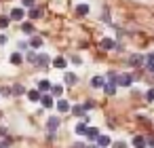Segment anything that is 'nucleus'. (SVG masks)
Wrapping results in <instances>:
<instances>
[{"mask_svg":"<svg viewBox=\"0 0 154 148\" xmlns=\"http://www.w3.org/2000/svg\"><path fill=\"white\" fill-rule=\"evenodd\" d=\"M131 83H133V76H131V74H118L116 85H120V87H131Z\"/></svg>","mask_w":154,"mask_h":148,"instance_id":"f257e3e1","label":"nucleus"},{"mask_svg":"<svg viewBox=\"0 0 154 148\" xmlns=\"http://www.w3.org/2000/svg\"><path fill=\"white\" fill-rule=\"evenodd\" d=\"M57 127H59V116H51V118L47 121V129H49V133H55Z\"/></svg>","mask_w":154,"mask_h":148,"instance_id":"f03ea898","label":"nucleus"},{"mask_svg":"<svg viewBox=\"0 0 154 148\" xmlns=\"http://www.w3.org/2000/svg\"><path fill=\"white\" fill-rule=\"evenodd\" d=\"M103 85H106V78L103 76H93L91 78V87L93 89H103Z\"/></svg>","mask_w":154,"mask_h":148,"instance_id":"7ed1b4c3","label":"nucleus"},{"mask_svg":"<svg viewBox=\"0 0 154 148\" xmlns=\"http://www.w3.org/2000/svg\"><path fill=\"white\" fill-rule=\"evenodd\" d=\"M9 17H11V19H13V21H21V19H23V17H26V13H23V9H13V11H11V15H9Z\"/></svg>","mask_w":154,"mask_h":148,"instance_id":"20e7f679","label":"nucleus"},{"mask_svg":"<svg viewBox=\"0 0 154 148\" xmlns=\"http://www.w3.org/2000/svg\"><path fill=\"white\" fill-rule=\"evenodd\" d=\"M34 64L40 66V68H47V66H49V55H45V53L36 55V61H34Z\"/></svg>","mask_w":154,"mask_h":148,"instance_id":"39448f33","label":"nucleus"},{"mask_svg":"<svg viewBox=\"0 0 154 148\" xmlns=\"http://www.w3.org/2000/svg\"><path fill=\"white\" fill-rule=\"evenodd\" d=\"M101 49L112 51V49H116V43H114L112 38H101Z\"/></svg>","mask_w":154,"mask_h":148,"instance_id":"423d86ee","label":"nucleus"},{"mask_svg":"<svg viewBox=\"0 0 154 148\" xmlns=\"http://www.w3.org/2000/svg\"><path fill=\"white\" fill-rule=\"evenodd\" d=\"M51 87H53V85H51V80H47V78H42V80L38 83V91H40V93H47V91H51Z\"/></svg>","mask_w":154,"mask_h":148,"instance_id":"0eeeda50","label":"nucleus"},{"mask_svg":"<svg viewBox=\"0 0 154 148\" xmlns=\"http://www.w3.org/2000/svg\"><path fill=\"white\" fill-rule=\"evenodd\" d=\"M116 83H110V80H106V85H103V91H106V95H114L116 93Z\"/></svg>","mask_w":154,"mask_h":148,"instance_id":"6e6552de","label":"nucleus"},{"mask_svg":"<svg viewBox=\"0 0 154 148\" xmlns=\"http://www.w3.org/2000/svg\"><path fill=\"white\" fill-rule=\"evenodd\" d=\"M57 110H59V112H70L72 106L68 104V99H59V102H57Z\"/></svg>","mask_w":154,"mask_h":148,"instance_id":"1a4fd4ad","label":"nucleus"},{"mask_svg":"<svg viewBox=\"0 0 154 148\" xmlns=\"http://www.w3.org/2000/svg\"><path fill=\"white\" fill-rule=\"evenodd\" d=\"M28 97H30L32 102H40V97H42V93H40L38 89H30V91H28Z\"/></svg>","mask_w":154,"mask_h":148,"instance_id":"9d476101","label":"nucleus"},{"mask_svg":"<svg viewBox=\"0 0 154 148\" xmlns=\"http://www.w3.org/2000/svg\"><path fill=\"white\" fill-rule=\"evenodd\" d=\"M40 104H42L45 108H53V106H55V102H53L51 95H42V97H40Z\"/></svg>","mask_w":154,"mask_h":148,"instance_id":"9b49d317","label":"nucleus"},{"mask_svg":"<svg viewBox=\"0 0 154 148\" xmlns=\"http://www.w3.org/2000/svg\"><path fill=\"white\" fill-rule=\"evenodd\" d=\"M85 135H87L89 140H97V135H99V129H95V127H87Z\"/></svg>","mask_w":154,"mask_h":148,"instance_id":"f8f14e48","label":"nucleus"},{"mask_svg":"<svg viewBox=\"0 0 154 148\" xmlns=\"http://www.w3.org/2000/svg\"><path fill=\"white\" fill-rule=\"evenodd\" d=\"M95 142H97V146H99V148L110 146V137H108V135H97V140H95Z\"/></svg>","mask_w":154,"mask_h":148,"instance_id":"ddd939ff","label":"nucleus"},{"mask_svg":"<svg viewBox=\"0 0 154 148\" xmlns=\"http://www.w3.org/2000/svg\"><path fill=\"white\" fill-rule=\"evenodd\" d=\"M30 47H32V49H40V47H42V38H40V36H32V38H30Z\"/></svg>","mask_w":154,"mask_h":148,"instance_id":"4468645a","label":"nucleus"},{"mask_svg":"<svg viewBox=\"0 0 154 148\" xmlns=\"http://www.w3.org/2000/svg\"><path fill=\"white\" fill-rule=\"evenodd\" d=\"M21 61H23V55H21V53H17V51L11 53V64H13V66H19Z\"/></svg>","mask_w":154,"mask_h":148,"instance_id":"2eb2a0df","label":"nucleus"},{"mask_svg":"<svg viewBox=\"0 0 154 148\" xmlns=\"http://www.w3.org/2000/svg\"><path fill=\"white\" fill-rule=\"evenodd\" d=\"M133 146H135V148H146L148 144H146V140H143L141 135H135V137H133Z\"/></svg>","mask_w":154,"mask_h":148,"instance_id":"dca6fc26","label":"nucleus"},{"mask_svg":"<svg viewBox=\"0 0 154 148\" xmlns=\"http://www.w3.org/2000/svg\"><path fill=\"white\" fill-rule=\"evenodd\" d=\"M28 15H30V19H40V17H42V11H40V9H36V7H32Z\"/></svg>","mask_w":154,"mask_h":148,"instance_id":"f3484780","label":"nucleus"},{"mask_svg":"<svg viewBox=\"0 0 154 148\" xmlns=\"http://www.w3.org/2000/svg\"><path fill=\"white\" fill-rule=\"evenodd\" d=\"M129 61H131L133 66H141V64L146 61V57H143V55H131V59H129Z\"/></svg>","mask_w":154,"mask_h":148,"instance_id":"a211bd4d","label":"nucleus"},{"mask_svg":"<svg viewBox=\"0 0 154 148\" xmlns=\"http://www.w3.org/2000/svg\"><path fill=\"white\" fill-rule=\"evenodd\" d=\"M87 121H89V118L85 116V123H78V125H76V129H74V131H76L78 135H85V131H87Z\"/></svg>","mask_w":154,"mask_h":148,"instance_id":"6ab92c4d","label":"nucleus"},{"mask_svg":"<svg viewBox=\"0 0 154 148\" xmlns=\"http://www.w3.org/2000/svg\"><path fill=\"white\" fill-rule=\"evenodd\" d=\"M51 93H53V97H61L63 87H61V85H53V87H51Z\"/></svg>","mask_w":154,"mask_h":148,"instance_id":"aec40b11","label":"nucleus"},{"mask_svg":"<svg viewBox=\"0 0 154 148\" xmlns=\"http://www.w3.org/2000/svg\"><path fill=\"white\" fill-rule=\"evenodd\" d=\"M72 114H76V116H82V114H85V104H78V106H74V108H72Z\"/></svg>","mask_w":154,"mask_h":148,"instance_id":"412c9836","label":"nucleus"},{"mask_svg":"<svg viewBox=\"0 0 154 148\" xmlns=\"http://www.w3.org/2000/svg\"><path fill=\"white\" fill-rule=\"evenodd\" d=\"M76 13L78 15H89V5H78L76 7Z\"/></svg>","mask_w":154,"mask_h":148,"instance_id":"4be33fe9","label":"nucleus"},{"mask_svg":"<svg viewBox=\"0 0 154 148\" xmlns=\"http://www.w3.org/2000/svg\"><path fill=\"white\" fill-rule=\"evenodd\" d=\"M63 80H66L68 85H74V83H76V74H72V72H66V76H63Z\"/></svg>","mask_w":154,"mask_h":148,"instance_id":"5701e85b","label":"nucleus"},{"mask_svg":"<svg viewBox=\"0 0 154 148\" xmlns=\"http://www.w3.org/2000/svg\"><path fill=\"white\" fill-rule=\"evenodd\" d=\"M11 91H13V95H23V93H26V87H23V85H15Z\"/></svg>","mask_w":154,"mask_h":148,"instance_id":"b1692460","label":"nucleus"},{"mask_svg":"<svg viewBox=\"0 0 154 148\" xmlns=\"http://www.w3.org/2000/svg\"><path fill=\"white\" fill-rule=\"evenodd\" d=\"M53 66H55V68H66V59H63V57H55V59H53Z\"/></svg>","mask_w":154,"mask_h":148,"instance_id":"393cba45","label":"nucleus"},{"mask_svg":"<svg viewBox=\"0 0 154 148\" xmlns=\"http://www.w3.org/2000/svg\"><path fill=\"white\" fill-rule=\"evenodd\" d=\"M21 30H23L26 34H32V30H34V26H32V24H23V26H21Z\"/></svg>","mask_w":154,"mask_h":148,"instance_id":"a878e982","label":"nucleus"},{"mask_svg":"<svg viewBox=\"0 0 154 148\" xmlns=\"http://www.w3.org/2000/svg\"><path fill=\"white\" fill-rule=\"evenodd\" d=\"M146 99L148 102H154V89H148L146 91Z\"/></svg>","mask_w":154,"mask_h":148,"instance_id":"bb28decb","label":"nucleus"},{"mask_svg":"<svg viewBox=\"0 0 154 148\" xmlns=\"http://www.w3.org/2000/svg\"><path fill=\"white\" fill-rule=\"evenodd\" d=\"M9 21H11V17H0V28H7Z\"/></svg>","mask_w":154,"mask_h":148,"instance_id":"cd10ccee","label":"nucleus"},{"mask_svg":"<svg viewBox=\"0 0 154 148\" xmlns=\"http://www.w3.org/2000/svg\"><path fill=\"white\" fill-rule=\"evenodd\" d=\"M108 80H110V83H116V80H118V74H116V72H110V74H108Z\"/></svg>","mask_w":154,"mask_h":148,"instance_id":"c85d7f7f","label":"nucleus"},{"mask_svg":"<svg viewBox=\"0 0 154 148\" xmlns=\"http://www.w3.org/2000/svg\"><path fill=\"white\" fill-rule=\"evenodd\" d=\"M36 55H38V53H34V51H32V53H28V61H30V64H34V61H36Z\"/></svg>","mask_w":154,"mask_h":148,"instance_id":"c756f323","label":"nucleus"},{"mask_svg":"<svg viewBox=\"0 0 154 148\" xmlns=\"http://www.w3.org/2000/svg\"><path fill=\"white\" fill-rule=\"evenodd\" d=\"M21 2H23V7H28V9L34 7V0H21Z\"/></svg>","mask_w":154,"mask_h":148,"instance_id":"7c9ffc66","label":"nucleus"},{"mask_svg":"<svg viewBox=\"0 0 154 148\" xmlns=\"http://www.w3.org/2000/svg\"><path fill=\"white\" fill-rule=\"evenodd\" d=\"M146 70H150V72H154V64H152V61H146Z\"/></svg>","mask_w":154,"mask_h":148,"instance_id":"2f4dec72","label":"nucleus"},{"mask_svg":"<svg viewBox=\"0 0 154 148\" xmlns=\"http://www.w3.org/2000/svg\"><path fill=\"white\" fill-rule=\"evenodd\" d=\"M146 144H148L150 148H154V137H148V140H146Z\"/></svg>","mask_w":154,"mask_h":148,"instance_id":"473e14b6","label":"nucleus"},{"mask_svg":"<svg viewBox=\"0 0 154 148\" xmlns=\"http://www.w3.org/2000/svg\"><path fill=\"white\" fill-rule=\"evenodd\" d=\"M146 61H152V64H154V53H148V55H146Z\"/></svg>","mask_w":154,"mask_h":148,"instance_id":"72a5a7b5","label":"nucleus"},{"mask_svg":"<svg viewBox=\"0 0 154 148\" xmlns=\"http://www.w3.org/2000/svg\"><path fill=\"white\" fill-rule=\"evenodd\" d=\"M0 93H2V95H11L13 91H11V89H0Z\"/></svg>","mask_w":154,"mask_h":148,"instance_id":"f704fd0d","label":"nucleus"},{"mask_svg":"<svg viewBox=\"0 0 154 148\" xmlns=\"http://www.w3.org/2000/svg\"><path fill=\"white\" fill-rule=\"evenodd\" d=\"M5 43H7V36H5V34H0V45H5Z\"/></svg>","mask_w":154,"mask_h":148,"instance_id":"c9c22d12","label":"nucleus"},{"mask_svg":"<svg viewBox=\"0 0 154 148\" xmlns=\"http://www.w3.org/2000/svg\"><path fill=\"white\" fill-rule=\"evenodd\" d=\"M5 135H7V129H5V127H0V137H5Z\"/></svg>","mask_w":154,"mask_h":148,"instance_id":"e433bc0d","label":"nucleus"},{"mask_svg":"<svg viewBox=\"0 0 154 148\" xmlns=\"http://www.w3.org/2000/svg\"><path fill=\"white\" fill-rule=\"evenodd\" d=\"M114 148H125V144H122V142H116V144H114Z\"/></svg>","mask_w":154,"mask_h":148,"instance_id":"4c0bfd02","label":"nucleus"},{"mask_svg":"<svg viewBox=\"0 0 154 148\" xmlns=\"http://www.w3.org/2000/svg\"><path fill=\"white\" fill-rule=\"evenodd\" d=\"M0 148H7V142H2V144H0Z\"/></svg>","mask_w":154,"mask_h":148,"instance_id":"58836bf2","label":"nucleus"},{"mask_svg":"<svg viewBox=\"0 0 154 148\" xmlns=\"http://www.w3.org/2000/svg\"><path fill=\"white\" fill-rule=\"evenodd\" d=\"M87 148H99V146H87Z\"/></svg>","mask_w":154,"mask_h":148,"instance_id":"ea45409f","label":"nucleus"},{"mask_svg":"<svg viewBox=\"0 0 154 148\" xmlns=\"http://www.w3.org/2000/svg\"><path fill=\"white\" fill-rule=\"evenodd\" d=\"M0 118H2V112H0Z\"/></svg>","mask_w":154,"mask_h":148,"instance_id":"a19ab883","label":"nucleus"}]
</instances>
